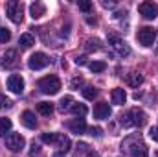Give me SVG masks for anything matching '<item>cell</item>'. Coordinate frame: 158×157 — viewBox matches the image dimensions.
Returning a JSON list of instances; mask_svg holds the SVG:
<instances>
[{
  "label": "cell",
  "instance_id": "obj_19",
  "mask_svg": "<svg viewBox=\"0 0 158 157\" xmlns=\"http://www.w3.org/2000/svg\"><path fill=\"white\" fill-rule=\"evenodd\" d=\"M19 44H20L22 48H31V46L35 44V39H33L31 34H22L20 39H19Z\"/></svg>",
  "mask_w": 158,
  "mask_h": 157
},
{
  "label": "cell",
  "instance_id": "obj_10",
  "mask_svg": "<svg viewBox=\"0 0 158 157\" xmlns=\"http://www.w3.org/2000/svg\"><path fill=\"white\" fill-rule=\"evenodd\" d=\"M7 89L11 92H15V94H20L24 91V79L20 78L19 74H11L7 78Z\"/></svg>",
  "mask_w": 158,
  "mask_h": 157
},
{
  "label": "cell",
  "instance_id": "obj_14",
  "mask_svg": "<svg viewBox=\"0 0 158 157\" xmlns=\"http://www.w3.org/2000/svg\"><path fill=\"white\" fill-rule=\"evenodd\" d=\"M44 13H46V6H44L42 2H33V4L30 6V15H31V19H40Z\"/></svg>",
  "mask_w": 158,
  "mask_h": 157
},
{
  "label": "cell",
  "instance_id": "obj_29",
  "mask_svg": "<svg viewBox=\"0 0 158 157\" xmlns=\"http://www.w3.org/2000/svg\"><path fill=\"white\" fill-rule=\"evenodd\" d=\"M86 48H88V50H99V41L98 39H88L86 41Z\"/></svg>",
  "mask_w": 158,
  "mask_h": 157
},
{
  "label": "cell",
  "instance_id": "obj_22",
  "mask_svg": "<svg viewBox=\"0 0 158 157\" xmlns=\"http://www.w3.org/2000/svg\"><path fill=\"white\" fill-rule=\"evenodd\" d=\"M11 131V120L9 118H0V137Z\"/></svg>",
  "mask_w": 158,
  "mask_h": 157
},
{
  "label": "cell",
  "instance_id": "obj_33",
  "mask_svg": "<svg viewBox=\"0 0 158 157\" xmlns=\"http://www.w3.org/2000/svg\"><path fill=\"white\" fill-rule=\"evenodd\" d=\"M76 65H79V67L86 65V57H85V56H79L77 59H76Z\"/></svg>",
  "mask_w": 158,
  "mask_h": 157
},
{
  "label": "cell",
  "instance_id": "obj_32",
  "mask_svg": "<svg viewBox=\"0 0 158 157\" xmlns=\"http://www.w3.org/2000/svg\"><path fill=\"white\" fill-rule=\"evenodd\" d=\"M149 137H151L155 142H158V126H153V128L149 129Z\"/></svg>",
  "mask_w": 158,
  "mask_h": 157
},
{
  "label": "cell",
  "instance_id": "obj_7",
  "mask_svg": "<svg viewBox=\"0 0 158 157\" xmlns=\"http://www.w3.org/2000/svg\"><path fill=\"white\" fill-rule=\"evenodd\" d=\"M109 44H110V46L118 52L119 56H129V54H131L129 44L121 39L119 35H116V34H110V35H109Z\"/></svg>",
  "mask_w": 158,
  "mask_h": 157
},
{
  "label": "cell",
  "instance_id": "obj_24",
  "mask_svg": "<svg viewBox=\"0 0 158 157\" xmlns=\"http://www.w3.org/2000/svg\"><path fill=\"white\" fill-rule=\"evenodd\" d=\"M72 104H74V98H72V96H64V98H61V102H59V109H61V111H68V109L72 107Z\"/></svg>",
  "mask_w": 158,
  "mask_h": 157
},
{
  "label": "cell",
  "instance_id": "obj_6",
  "mask_svg": "<svg viewBox=\"0 0 158 157\" xmlns=\"http://www.w3.org/2000/svg\"><path fill=\"white\" fill-rule=\"evenodd\" d=\"M50 65V57L46 56V54H42V52H35L31 57H30V61H28V67L31 69V70H40V69H44V67H48Z\"/></svg>",
  "mask_w": 158,
  "mask_h": 157
},
{
  "label": "cell",
  "instance_id": "obj_35",
  "mask_svg": "<svg viewBox=\"0 0 158 157\" xmlns=\"http://www.w3.org/2000/svg\"><path fill=\"white\" fill-rule=\"evenodd\" d=\"M52 157H64V154H53Z\"/></svg>",
  "mask_w": 158,
  "mask_h": 157
},
{
  "label": "cell",
  "instance_id": "obj_15",
  "mask_svg": "<svg viewBox=\"0 0 158 157\" xmlns=\"http://www.w3.org/2000/svg\"><path fill=\"white\" fill-rule=\"evenodd\" d=\"M20 120H22V124H24L28 129H35V128H37V118H35V115H33L31 111H24Z\"/></svg>",
  "mask_w": 158,
  "mask_h": 157
},
{
  "label": "cell",
  "instance_id": "obj_12",
  "mask_svg": "<svg viewBox=\"0 0 158 157\" xmlns=\"http://www.w3.org/2000/svg\"><path fill=\"white\" fill-rule=\"evenodd\" d=\"M66 126H68V129H70L72 133H77V135H83V133L86 131V122H85V118H72Z\"/></svg>",
  "mask_w": 158,
  "mask_h": 157
},
{
  "label": "cell",
  "instance_id": "obj_5",
  "mask_svg": "<svg viewBox=\"0 0 158 157\" xmlns=\"http://www.w3.org/2000/svg\"><path fill=\"white\" fill-rule=\"evenodd\" d=\"M24 144H26V141H24V137L20 135V133H7L6 135V146L11 150V152H20L22 148H24Z\"/></svg>",
  "mask_w": 158,
  "mask_h": 157
},
{
  "label": "cell",
  "instance_id": "obj_2",
  "mask_svg": "<svg viewBox=\"0 0 158 157\" xmlns=\"http://www.w3.org/2000/svg\"><path fill=\"white\" fill-rule=\"evenodd\" d=\"M145 122H147V115L142 109H138V107L129 109L127 115L121 117V126H125V128H132V126L134 128H142V126H145Z\"/></svg>",
  "mask_w": 158,
  "mask_h": 157
},
{
  "label": "cell",
  "instance_id": "obj_1",
  "mask_svg": "<svg viewBox=\"0 0 158 157\" xmlns=\"http://www.w3.org/2000/svg\"><path fill=\"white\" fill-rule=\"evenodd\" d=\"M121 150L127 152L131 157H149L145 142H143L138 135H131V137H127V139L121 142Z\"/></svg>",
  "mask_w": 158,
  "mask_h": 157
},
{
  "label": "cell",
  "instance_id": "obj_9",
  "mask_svg": "<svg viewBox=\"0 0 158 157\" xmlns=\"http://www.w3.org/2000/svg\"><path fill=\"white\" fill-rule=\"evenodd\" d=\"M138 11H140V15H142L143 19H147V20H153V19L158 17V6L153 4V2H142V4L138 6Z\"/></svg>",
  "mask_w": 158,
  "mask_h": 157
},
{
  "label": "cell",
  "instance_id": "obj_26",
  "mask_svg": "<svg viewBox=\"0 0 158 157\" xmlns=\"http://www.w3.org/2000/svg\"><path fill=\"white\" fill-rule=\"evenodd\" d=\"M42 142L46 144H55V139H57V133H42Z\"/></svg>",
  "mask_w": 158,
  "mask_h": 157
},
{
  "label": "cell",
  "instance_id": "obj_17",
  "mask_svg": "<svg viewBox=\"0 0 158 157\" xmlns=\"http://www.w3.org/2000/svg\"><path fill=\"white\" fill-rule=\"evenodd\" d=\"M17 63V50H7L4 54V59H2V65L4 67H13Z\"/></svg>",
  "mask_w": 158,
  "mask_h": 157
},
{
  "label": "cell",
  "instance_id": "obj_27",
  "mask_svg": "<svg viewBox=\"0 0 158 157\" xmlns=\"http://www.w3.org/2000/svg\"><path fill=\"white\" fill-rule=\"evenodd\" d=\"M11 39V32L7 28H0V43H7Z\"/></svg>",
  "mask_w": 158,
  "mask_h": 157
},
{
  "label": "cell",
  "instance_id": "obj_21",
  "mask_svg": "<svg viewBox=\"0 0 158 157\" xmlns=\"http://www.w3.org/2000/svg\"><path fill=\"white\" fill-rule=\"evenodd\" d=\"M72 113H74L77 118H83L86 113H88V109H86L85 104H74V105H72Z\"/></svg>",
  "mask_w": 158,
  "mask_h": 157
},
{
  "label": "cell",
  "instance_id": "obj_20",
  "mask_svg": "<svg viewBox=\"0 0 158 157\" xmlns=\"http://www.w3.org/2000/svg\"><path fill=\"white\" fill-rule=\"evenodd\" d=\"M142 81H143V76H142V74L131 72V74L127 76V83H129L131 87H138V85H142Z\"/></svg>",
  "mask_w": 158,
  "mask_h": 157
},
{
  "label": "cell",
  "instance_id": "obj_34",
  "mask_svg": "<svg viewBox=\"0 0 158 157\" xmlns=\"http://www.w3.org/2000/svg\"><path fill=\"white\" fill-rule=\"evenodd\" d=\"M35 152H39V144L33 142V144H31V154H35Z\"/></svg>",
  "mask_w": 158,
  "mask_h": 157
},
{
  "label": "cell",
  "instance_id": "obj_25",
  "mask_svg": "<svg viewBox=\"0 0 158 157\" xmlns=\"http://www.w3.org/2000/svg\"><path fill=\"white\" fill-rule=\"evenodd\" d=\"M83 96H85L86 100H94V98L98 96V89H94V87L86 85V87L83 89Z\"/></svg>",
  "mask_w": 158,
  "mask_h": 157
},
{
  "label": "cell",
  "instance_id": "obj_13",
  "mask_svg": "<svg viewBox=\"0 0 158 157\" xmlns=\"http://www.w3.org/2000/svg\"><path fill=\"white\" fill-rule=\"evenodd\" d=\"M55 146L59 148V152H61V154H66V152L70 150L72 142H70V139H68L66 135H63V133H57V139H55Z\"/></svg>",
  "mask_w": 158,
  "mask_h": 157
},
{
  "label": "cell",
  "instance_id": "obj_30",
  "mask_svg": "<svg viewBox=\"0 0 158 157\" xmlns=\"http://www.w3.org/2000/svg\"><path fill=\"white\" fill-rule=\"evenodd\" d=\"M88 133H90L92 137H101V135H103V129H101V128H94V126H92V128L88 129Z\"/></svg>",
  "mask_w": 158,
  "mask_h": 157
},
{
  "label": "cell",
  "instance_id": "obj_28",
  "mask_svg": "<svg viewBox=\"0 0 158 157\" xmlns=\"http://www.w3.org/2000/svg\"><path fill=\"white\" fill-rule=\"evenodd\" d=\"M77 6H79V9H81V11H85V13H88V11L92 9V4H90L88 0H79Z\"/></svg>",
  "mask_w": 158,
  "mask_h": 157
},
{
  "label": "cell",
  "instance_id": "obj_4",
  "mask_svg": "<svg viewBox=\"0 0 158 157\" xmlns=\"http://www.w3.org/2000/svg\"><path fill=\"white\" fill-rule=\"evenodd\" d=\"M6 15L11 22H22V4L17 0H9L6 4Z\"/></svg>",
  "mask_w": 158,
  "mask_h": 157
},
{
  "label": "cell",
  "instance_id": "obj_11",
  "mask_svg": "<svg viewBox=\"0 0 158 157\" xmlns=\"http://www.w3.org/2000/svg\"><path fill=\"white\" fill-rule=\"evenodd\" d=\"M112 115V109H110V105L107 104V102H99V104H96V107H94V117L99 118V120H105V118H109Z\"/></svg>",
  "mask_w": 158,
  "mask_h": 157
},
{
  "label": "cell",
  "instance_id": "obj_31",
  "mask_svg": "<svg viewBox=\"0 0 158 157\" xmlns=\"http://www.w3.org/2000/svg\"><path fill=\"white\" fill-rule=\"evenodd\" d=\"M7 107H11V102H9L6 96H0V111H2V109H7Z\"/></svg>",
  "mask_w": 158,
  "mask_h": 157
},
{
  "label": "cell",
  "instance_id": "obj_23",
  "mask_svg": "<svg viewBox=\"0 0 158 157\" xmlns=\"http://www.w3.org/2000/svg\"><path fill=\"white\" fill-rule=\"evenodd\" d=\"M88 67L92 72H103L107 69V63L105 61H92V63H88Z\"/></svg>",
  "mask_w": 158,
  "mask_h": 157
},
{
  "label": "cell",
  "instance_id": "obj_16",
  "mask_svg": "<svg viewBox=\"0 0 158 157\" xmlns=\"http://www.w3.org/2000/svg\"><path fill=\"white\" fill-rule=\"evenodd\" d=\"M112 104H116V105H123L125 104V100H127V92H125V89H112Z\"/></svg>",
  "mask_w": 158,
  "mask_h": 157
},
{
  "label": "cell",
  "instance_id": "obj_18",
  "mask_svg": "<svg viewBox=\"0 0 158 157\" xmlns=\"http://www.w3.org/2000/svg\"><path fill=\"white\" fill-rule=\"evenodd\" d=\"M37 111H39L40 115H44V117H50L53 113V104H50V102H39L37 104Z\"/></svg>",
  "mask_w": 158,
  "mask_h": 157
},
{
  "label": "cell",
  "instance_id": "obj_3",
  "mask_svg": "<svg viewBox=\"0 0 158 157\" xmlns=\"http://www.w3.org/2000/svg\"><path fill=\"white\" fill-rule=\"evenodd\" d=\"M37 87L40 89V92L44 94H57L59 89H61V79L57 76H44L39 79Z\"/></svg>",
  "mask_w": 158,
  "mask_h": 157
},
{
  "label": "cell",
  "instance_id": "obj_8",
  "mask_svg": "<svg viewBox=\"0 0 158 157\" xmlns=\"http://www.w3.org/2000/svg\"><path fill=\"white\" fill-rule=\"evenodd\" d=\"M138 41H140V44H143V46H153V43L156 39V32L153 30V28H149V26H143V28H140L138 30Z\"/></svg>",
  "mask_w": 158,
  "mask_h": 157
}]
</instances>
